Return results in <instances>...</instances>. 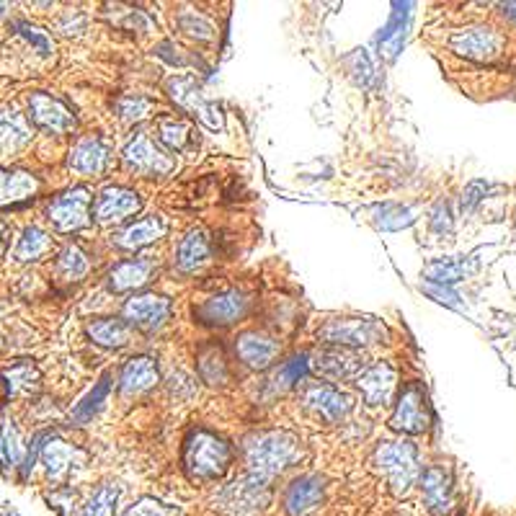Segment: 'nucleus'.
I'll list each match as a JSON object with an SVG mask.
<instances>
[{
    "mask_svg": "<svg viewBox=\"0 0 516 516\" xmlns=\"http://www.w3.org/2000/svg\"><path fill=\"white\" fill-rule=\"evenodd\" d=\"M0 516H13V514H6V511H0Z\"/></svg>",
    "mask_w": 516,
    "mask_h": 516,
    "instance_id": "4d7b16f0",
    "label": "nucleus"
},
{
    "mask_svg": "<svg viewBox=\"0 0 516 516\" xmlns=\"http://www.w3.org/2000/svg\"><path fill=\"white\" fill-rule=\"evenodd\" d=\"M501 8H504V13H506V16H509V19L516 21V3H504V6H501Z\"/></svg>",
    "mask_w": 516,
    "mask_h": 516,
    "instance_id": "864d4df0",
    "label": "nucleus"
},
{
    "mask_svg": "<svg viewBox=\"0 0 516 516\" xmlns=\"http://www.w3.org/2000/svg\"><path fill=\"white\" fill-rule=\"evenodd\" d=\"M124 516H179L176 506H166L155 501V498H142L140 504H135Z\"/></svg>",
    "mask_w": 516,
    "mask_h": 516,
    "instance_id": "c03bdc74",
    "label": "nucleus"
},
{
    "mask_svg": "<svg viewBox=\"0 0 516 516\" xmlns=\"http://www.w3.org/2000/svg\"><path fill=\"white\" fill-rule=\"evenodd\" d=\"M13 29H16V34H19V37H24L26 42H29L31 47H34V50H39V52H42V55H50L52 44H50V39L44 37L42 31L34 29V26H29V24H16V26H13Z\"/></svg>",
    "mask_w": 516,
    "mask_h": 516,
    "instance_id": "49530a36",
    "label": "nucleus"
},
{
    "mask_svg": "<svg viewBox=\"0 0 516 516\" xmlns=\"http://www.w3.org/2000/svg\"><path fill=\"white\" fill-rule=\"evenodd\" d=\"M315 369L328 380H349V377L362 375L364 359L357 351L344 349V346H331V349H323L315 357Z\"/></svg>",
    "mask_w": 516,
    "mask_h": 516,
    "instance_id": "f8f14e48",
    "label": "nucleus"
},
{
    "mask_svg": "<svg viewBox=\"0 0 516 516\" xmlns=\"http://www.w3.org/2000/svg\"><path fill=\"white\" fill-rule=\"evenodd\" d=\"M320 341L333 346H369L380 344L387 338V328L377 320H362V318H346V320H331L318 331Z\"/></svg>",
    "mask_w": 516,
    "mask_h": 516,
    "instance_id": "39448f33",
    "label": "nucleus"
},
{
    "mask_svg": "<svg viewBox=\"0 0 516 516\" xmlns=\"http://www.w3.org/2000/svg\"><path fill=\"white\" fill-rule=\"evenodd\" d=\"M372 465L385 475L395 496H403L418 478V455L411 442H382L372 455Z\"/></svg>",
    "mask_w": 516,
    "mask_h": 516,
    "instance_id": "f03ea898",
    "label": "nucleus"
},
{
    "mask_svg": "<svg viewBox=\"0 0 516 516\" xmlns=\"http://www.w3.org/2000/svg\"><path fill=\"white\" fill-rule=\"evenodd\" d=\"M424 292L426 295H431L437 302H442V305H447V308H462L460 302V295L457 292H452L449 287H444V284H434V282H426L424 284Z\"/></svg>",
    "mask_w": 516,
    "mask_h": 516,
    "instance_id": "de8ad7c7",
    "label": "nucleus"
},
{
    "mask_svg": "<svg viewBox=\"0 0 516 516\" xmlns=\"http://www.w3.org/2000/svg\"><path fill=\"white\" fill-rule=\"evenodd\" d=\"M55 271L60 274L65 282H78V279L86 277L88 271V256L80 251L78 246H68L57 258Z\"/></svg>",
    "mask_w": 516,
    "mask_h": 516,
    "instance_id": "f704fd0d",
    "label": "nucleus"
},
{
    "mask_svg": "<svg viewBox=\"0 0 516 516\" xmlns=\"http://www.w3.org/2000/svg\"><path fill=\"white\" fill-rule=\"evenodd\" d=\"M158 55L163 57V60L173 62V65H184V62H186L184 50H181L179 44H173V42H163V44H160Z\"/></svg>",
    "mask_w": 516,
    "mask_h": 516,
    "instance_id": "3c124183",
    "label": "nucleus"
},
{
    "mask_svg": "<svg viewBox=\"0 0 516 516\" xmlns=\"http://www.w3.org/2000/svg\"><path fill=\"white\" fill-rule=\"evenodd\" d=\"M150 271L153 264L150 261H122L111 269L109 274V287L114 292H129V289H137L150 279Z\"/></svg>",
    "mask_w": 516,
    "mask_h": 516,
    "instance_id": "cd10ccee",
    "label": "nucleus"
},
{
    "mask_svg": "<svg viewBox=\"0 0 516 516\" xmlns=\"http://www.w3.org/2000/svg\"><path fill=\"white\" fill-rule=\"evenodd\" d=\"M29 140L31 129L26 124L24 114L8 109V106H0V158H11L13 153L26 148Z\"/></svg>",
    "mask_w": 516,
    "mask_h": 516,
    "instance_id": "6ab92c4d",
    "label": "nucleus"
},
{
    "mask_svg": "<svg viewBox=\"0 0 516 516\" xmlns=\"http://www.w3.org/2000/svg\"><path fill=\"white\" fill-rule=\"evenodd\" d=\"M421 493L434 514H444L452 506V475L444 467H429L421 475Z\"/></svg>",
    "mask_w": 516,
    "mask_h": 516,
    "instance_id": "4be33fe9",
    "label": "nucleus"
},
{
    "mask_svg": "<svg viewBox=\"0 0 516 516\" xmlns=\"http://www.w3.org/2000/svg\"><path fill=\"white\" fill-rule=\"evenodd\" d=\"M24 449L19 444V431L11 421H3V429H0V460L6 465H19Z\"/></svg>",
    "mask_w": 516,
    "mask_h": 516,
    "instance_id": "a19ab883",
    "label": "nucleus"
},
{
    "mask_svg": "<svg viewBox=\"0 0 516 516\" xmlns=\"http://www.w3.org/2000/svg\"><path fill=\"white\" fill-rule=\"evenodd\" d=\"M478 256H467V258H439V261H431L426 264L424 274L429 282L434 284H449L462 282L465 277H470L475 269H478Z\"/></svg>",
    "mask_w": 516,
    "mask_h": 516,
    "instance_id": "b1692460",
    "label": "nucleus"
},
{
    "mask_svg": "<svg viewBox=\"0 0 516 516\" xmlns=\"http://www.w3.org/2000/svg\"><path fill=\"white\" fill-rule=\"evenodd\" d=\"M310 372V357L308 354H297L289 362H284L282 367L274 372L271 377V390H287V387L297 385L300 380H305V375Z\"/></svg>",
    "mask_w": 516,
    "mask_h": 516,
    "instance_id": "473e14b6",
    "label": "nucleus"
},
{
    "mask_svg": "<svg viewBox=\"0 0 516 516\" xmlns=\"http://www.w3.org/2000/svg\"><path fill=\"white\" fill-rule=\"evenodd\" d=\"M29 109L31 119H34L39 127L55 132V135H65V132L75 129L73 111L62 104L60 99L50 96V93H34L29 101Z\"/></svg>",
    "mask_w": 516,
    "mask_h": 516,
    "instance_id": "9b49d317",
    "label": "nucleus"
},
{
    "mask_svg": "<svg viewBox=\"0 0 516 516\" xmlns=\"http://www.w3.org/2000/svg\"><path fill=\"white\" fill-rule=\"evenodd\" d=\"M109 387H111V377L104 375L101 377V382L96 387H93L91 393L86 395V398L80 400L78 406H75L73 411V421L75 424H88L93 416H96V411L101 408V403L106 400V395H109Z\"/></svg>",
    "mask_w": 516,
    "mask_h": 516,
    "instance_id": "c9c22d12",
    "label": "nucleus"
},
{
    "mask_svg": "<svg viewBox=\"0 0 516 516\" xmlns=\"http://www.w3.org/2000/svg\"><path fill=\"white\" fill-rule=\"evenodd\" d=\"M320 498H323V480L315 475H302V478L292 480V486L284 493V509L292 516H302L315 509Z\"/></svg>",
    "mask_w": 516,
    "mask_h": 516,
    "instance_id": "aec40b11",
    "label": "nucleus"
},
{
    "mask_svg": "<svg viewBox=\"0 0 516 516\" xmlns=\"http://www.w3.org/2000/svg\"><path fill=\"white\" fill-rule=\"evenodd\" d=\"M486 194H488V184H483V181H473V184L465 189V194H462V209H473L480 199L486 197Z\"/></svg>",
    "mask_w": 516,
    "mask_h": 516,
    "instance_id": "8fccbe9b",
    "label": "nucleus"
},
{
    "mask_svg": "<svg viewBox=\"0 0 516 516\" xmlns=\"http://www.w3.org/2000/svg\"><path fill=\"white\" fill-rule=\"evenodd\" d=\"M184 462L191 478L215 480L228 470L230 447L209 431H194L186 442Z\"/></svg>",
    "mask_w": 516,
    "mask_h": 516,
    "instance_id": "7ed1b4c3",
    "label": "nucleus"
},
{
    "mask_svg": "<svg viewBox=\"0 0 516 516\" xmlns=\"http://www.w3.org/2000/svg\"><path fill=\"white\" fill-rule=\"evenodd\" d=\"M349 70L362 88H372L377 83V60L369 50H357L349 60Z\"/></svg>",
    "mask_w": 516,
    "mask_h": 516,
    "instance_id": "4c0bfd02",
    "label": "nucleus"
},
{
    "mask_svg": "<svg viewBox=\"0 0 516 516\" xmlns=\"http://www.w3.org/2000/svg\"><path fill=\"white\" fill-rule=\"evenodd\" d=\"M199 372H202L204 380L212 382V385L225 382V377H228V367H225V357H222V351L217 349V346H207V349H202V354H199Z\"/></svg>",
    "mask_w": 516,
    "mask_h": 516,
    "instance_id": "e433bc0d",
    "label": "nucleus"
},
{
    "mask_svg": "<svg viewBox=\"0 0 516 516\" xmlns=\"http://www.w3.org/2000/svg\"><path fill=\"white\" fill-rule=\"evenodd\" d=\"M302 403H305L308 411H313L315 416L320 418H326V421H331V424L341 421V418L351 411V400L346 398L344 393H338L336 387L331 385L308 387L305 395H302Z\"/></svg>",
    "mask_w": 516,
    "mask_h": 516,
    "instance_id": "2eb2a0df",
    "label": "nucleus"
},
{
    "mask_svg": "<svg viewBox=\"0 0 516 516\" xmlns=\"http://www.w3.org/2000/svg\"><path fill=\"white\" fill-rule=\"evenodd\" d=\"M171 313V300L158 295H142L124 305V318L142 328H158Z\"/></svg>",
    "mask_w": 516,
    "mask_h": 516,
    "instance_id": "a211bd4d",
    "label": "nucleus"
},
{
    "mask_svg": "<svg viewBox=\"0 0 516 516\" xmlns=\"http://www.w3.org/2000/svg\"><path fill=\"white\" fill-rule=\"evenodd\" d=\"M160 142L171 150L186 148L189 142V127L181 122H160Z\"/></svg>",
    "mask_w": 516,
    "mask_h": 516,
    "instance_id": "37998d69",
    "label": "nucleus"
},
{
    "mask_svg": "<svg viewBox=\"0 0 516 516\" xmlns=\"http://www.w3.org/2000/svg\"><path fill=\"white\" fill-rule=\"evenodd\" d=\"M39 181L26 171H8L0 168V207H16L37 197Z\"/></svg>",
    "mask_w": 516,
    "mask_h": 516,
    "instance_id": "412c9836",
    "label": "nucleus"
},
{
    "mask_svg": "<svg viewBox=\"0 0 516 516\" xmlns=\"http://www.w3.org/2000/svg\"><path fill=\"white\" fill-rule=\"evenodd\" d=\"M88 336L99 346H106V349H119V346L129 341V326L124 320L101 318L93 320L91 326H88Z\"/></svg>",
    "mask_w": 516,
    "mask_h": 516,
    "instance_id": "c756f323",
    "label": "nucleus"
},
{
    "mask_svg": "<svg viewBox=\"0 0 516 516\" xmlns=\"http://www.w3.org/2000/svg\"><path fill=\"white\" fill-rule=\"evenodd\" d=\"M300 455V442L287 431H266L248 442L246 462L251 467V475L269 483L274 475H279L284 467H289Z\"/></svg>",
    "mask_w": 516,
    "mask_h": 516,
    "instance_id": "f257e3e1",
    "label": "nucleus"
},
{
    "mask_svg": "<svg viewBox=\"0 0 516 516\" xmlns=\"http://www.w3.org/2000/svg\"><path fill=\"white\" fill-rule=\"evenodd\" d=\"M11 385H8V380H6V375H0V406H3V403H6L8 398H11Z\"/></svg>",
    "mask_w": 516,
    "mask_h": 516,
    "instance_id": "603ef678",
    "label": "nucleus"
},
{
    "mask_svg": "<svg viewBox=\"0 0 516 516\" xmlns=\"http://www.w3.org/2000/svg\"><path fill=\"white\" fill-rule=\"evenodd\" d=\"M88 204H91V197H88L86 189H70L57 199H52L47 215H50V220L55 222V228L60 233H75V230L91 225Z\"/></svg>",
    "mask_w": 516,
    "mask_h": 516,
    "instance_id": "6e6552de",
    "label": "nucleus"
},
{
    "mask_svg": "<svg viewBox=\"0 0 516 516\" xmlns=\"http://www.w3.org/2000/svg\"><path fill=\"white\" fill-rule=\"evenodd\" d=\"M269 496V483L248 473L217 496V506L230 516H251L269 504Z\"/></svg>",
    "mask_w": 516,
    "mask_h": 516,
    "instance_id": "20e7f679",
    "label": "nucleus"
},
{
    "mask_svg": "<svg viewBox=\"0 0 516 516\" xmlns=\"http://www.w3.org/2000/svg\"><path fill=\"white\" fill-rule=\"evenodd\" d=\"M398 8V11L393 13V19H390V24L385 26V29H382V34H380V39H377V42H380V50H382V55L387 57V60H393L395 55H398V50H400V44H403V37H406V19H408V11H400V8L403 6H395Z\"/></svg>",
    "mask_w": 516,
    "mask_h": 516,
    "instance_id": "72a5a7b5",
    "label": "nucleus"
},
{
    "mask_svg": "<svg viewBox=\"0 0 516 516\" xmlns=\"http://www.w3.org/2000/svg\"><path fill=\"white\" fill-rule=\"evenodd\" d=\"M114 109H117L119 119L122 122H142L145 117H150V111H153V101L145 99V96H119L117 104H114Z\"/></svg>",
    "mask_w": 516,
    "mask_h": 516,
    "instance_id": "58836bf2",
    "label": "nucleus"
},
{
    "mask_svg": "<svg viewBox=\"0 0 516 516\" xmlns=\"http://www.w3.org/2000/svg\"><path fill=\"white\" fill-rule=\"evenodd\" d=\"M78 457H83V455H80L75 447H70V444L62 442V439L47 437V444H42V460H44V465H47V475L55 480L65 478Z\"/></svg>",
    "mask_w": 516,
    "mask_h": 516,
    "instance_id": "bb28decb",
    "label": "nucleus"
},
{
    "mask_svg": "<svg viewBox=\"0 0 516 516\" xmlns=\"http://www.w3.org/2000/svg\"><path fill=\"white\" fill-rule=\"evenodd\" d=\"M209 258V240L202 228H194L186 233L179 246V266L184 271H197Z\"/></svg>",
    "mask_w": 516,
    "mask_h": 516,
    "instance_id": "c85d7f7f",
    "label": "nucleus"
},
{
    "mask_svg": "<svg viewBox=\"0 0 516 516\" xmlns=\"http://www.w3.org/2000/svg\"><path fill=\"white\" fill-rule=\"evenodd\" d=\"M416 209L403 204H382L375 209V225L380 230H403L416 222Z\"/></svg>",
    "mask_w": 516,
    "mask_h": 516,
    "instance_id": "2f4dec72",
    "label": "nucleus"
},
{
    "mask_svg": "<svg viewBox=\"0 0 516 516\" xmlns=\"http://www.w3.org/2000/svg\"><path fill=\"white\" fill-rule=\"evenodd\" d=\"M117 496H119V491L114 486H101L99 491L93 493L91 501H88L83 516H114Z\"/></svg>",
    "mask_w": 516,
    "mask_h": 516,
    "instance_id": "79ce46f5",
    "label": "nucleus"
},
{
    "mask_svg": "<svg viewBox=\"0 0 516 516\" xmlns=\"http://www.w3.org/2000/svg\"><path fill=\"white\" fill-rule=\"evenodd\" d=\"M431 413L429 403H426L424 387L418 382L406 385L403 395L398 400V408H395L393 418H390V426L395 431H403V434H421V431L429 429Z\"/></svg>",
    "mask_w": 516,
    "mask_h": 516,
    "instance_id": "0eeeda50",
    "label": "nucleus"
},
{
    "mask_svg": "<svg viewBox=\"0 0 516 516\" xmlns=\"http://www.w3.org/2000/svg\"><path fill=\"white\" fill-rule=\"evenodd\" d=\"M122 158L124 163H127V168H132V171L137 173H145V176H163V173H171L173 166H176L163 150L155 148L153 140H150L145 132H140V135H135L129 140Z\"/></svg>",
    "mask_w": 516,
    "mask_h": 516,
    "instance_id": "9d476101",
    "label": "nucleus"
},
{
    "mask_svg": "<svg viewBox=\"0 0 516 516\" xmlns=\"http://www.w3.org/2000/svg\"><path fill=\"white\" fill-rule=\"evenodd\" d=\"M0 246H3V222H0Z\"/></svg>",
    "mask_w": 516,
    "mask_h": 516,
    "instance_id": "6e6d98bb",
    "label": "nucleus"
},
{
    "mask_svg": "<svg viewBox=\"0 0 516 516\" xmlns=\"http://www.w3.org/2000/svg\"><path fill=\"white\" fill-rule=\"evenodd\" d=\"M395 382H398V375L390 364H375L357 377L359 390L364 393L369 406H387L393 400Z\"/></svg>",
    "mask_w": 516,
    "mask_h": 516,
    "instance_id": "dca6fc26",
    "label": "nucleus"
},
{
    "mask_svg": "<svg viewBox=\"0 0 516 516\" xmlns=\"http://www.w3.org/2000/svg\"><path fill=\"white\" fill-rule=\"evenodd\" d=\"M235 349H238V357L243 359L248 367L264 369L277 359L279 341L264 336V333H243V336L238 338Z\"/></svg>",
    "mask_w": 516,
    "mask_h": 516,
    "instance_id": "5701e85b",
    "label": "nucleus"
},
{
    "mask_svg": "<svg viewBox=\"0 0 516 516\" xmlns=\"http://www.w3.org/2000/svg\"><path fill=\"white\" fill-rule=\"evenodd\" d=\"M158 382V367H155L153 359L148 357H137L129 359L127 367L122 369V380H119V387H122L124 395H140L145 390Z\"/></svg>",
    "mask_w": 516,
    "mask_h": 516,
    "instance_id": "a878e982",
    "label": "nucleus"
},
{
    "mask_svg": "<svg viewBox=\"0 0 516 516\" xmlns=\"http://www.w3.org/2000/svg\"><path fill=\"white\" fill-rule=\"evenodd\" d=\"M109 166V148L101 137H86L70 150V168L80 176H101Z\"/></svg>",
    "mask_w": 516,
    "mask_h": 516,
    "instance_id": "f3484780",
    "label": "nucleus"
},
{
    "mask_svg": "<svg viewBox=\"0 0 516 516\" xmlns=\"http://www.w3.org/2000/svg\"><path fill=\"white\" fill-rule=\"evenodd\" d=\"M52 238L44 233L42 228H26L21 233L19 243H16V251H13V258L21 261V264H29V261H39L44 253L50 251Z\"/></svg>",
    "mask_w": 516,
    "mask_h": 516,
    "instance_id": "7c9ffc66",
    "label": "nucleus"
},
{
    "mask_svg": "<svg viewBox=\"0 0 516 516\" xmlns=\"http://www.w3.org/2000/svg\"><path fill=\"white\" fill-rule=\"evenodd\" d=\"M6 380L8 385H11V393H21V390H31V385L37 380V372H34V367L31 364H19V367H13L11 372H6Z\"/></svg>",
    "mask_w": 516,
    "mask_h": 516,
    "instance_id": "a18cd8bd",
    "label": "nucleus"
},
{
    "mask_svg": "<svg viewBox=\"0 0 516 516\" xmlns=\"http://www.w3.org/2000/svg\"><path fill=\"white\" fill-rule=\"evenodd\" d=\"M431 228L434 233H449L452 230V215H449V204L439 202L434 209V217H431Z\"/></svg>",
    "mask_w": 516,
    "mask_h": 516,
    "instance_id": "09e8293b",
    "label": "nucleus"
},
{
    "mask_svg": "<svg viewBox=\"0 0 516 516\" xmlns=\"http://www.w3.org/2000/svg\"><path fill=\"white\" fill-rule=\"evenodd\" d=\"M449 47L467 60L491 62L501 55V37L488 26H473V29L455 31L449 39Z\"/></svg>",
    "mask_w": 516,
    "mask_h": 516,
    "instance_id": "1a4fd4ad",
    "label": "nucleus"
},
{
    "mask_svg": "<svg viewBox=\"0 0 516 516\" xmlns=\"http://www.w3.org/2000/svg\"><path fill=\"white\" fill-rule=\"evenodd\" d=\"M140 207L142 202L135 191L106 189L101 191L96 204H93V217H96V222H101V225H114V222H122L124 217L135 215Z\"/></svg>",
    "mask_w": 516,
    "mask_h": 516,
    "instance_id": "ddd939ff",
    "label": "nucleus"
},
{
    "mask_svg": "<svg viewBox=\"0 0 516 516\" xmlns=\"http://www.w3.org/2000/svg\"><path fill=\"white\" fill-rule=\"evenodd\" d=\"M248 310L246 295L240 292H225V295L209 297L197 308V318L207 326H230L238 318H243Z\"/></svg>",
    "mask_w": 516,
    "mask_h": 516,
    "instance_id": "4468645a",
    "label": "nucleus"
},
{
    "mask_svg": "<svg viewBox=\"0 0 516 516\" xmlns=\"http://www.w3.org/2000/svg\"><path fill=\"white\" fill-rule=\"evenodd\" d=\"M179 26H181V31H186L189 37L199 39V42H207V39L215 37V26H212V21H209L207 16H202V13H197V11L181 13Z\"/></svg>",
    "mask_w": 516,
    "mask_h": 516,
    "instance_id": "ea45409f",
    "label": "nucleus"
},
{
    "mask_svg": "<svg viewBox=\"0 0 516 516\" xmlns=\"http://www.w3.org/2000/svg\"><path fill=\"white\" fill-rule=\"evenodd\" d=\"M168 93L171 99L181 106L184 111H189L191 117H197L199 122L204 124L207 129H222V111L220 106L212 104V101L204 99L202 86L191 75H179L168 83Z\"/></svg>",
    "mask_w": 516,
    "mask_h": 516,
    "instance_id": "423d86ee",
    "label": "nucleus"
},
{
    "mask_svg": "<svg viewBox=\"0 0 516 516\" xmlns=\"http://www.w3.org/2000/svg\"><path fill=\"white\" fill-rule=\"evenodd\" d=\"M163 235H166V222L160 217H145V220H137L135 225H129L122 233L114 235V243L119 248H127V251H137V248L160 240Z\"/></svg>",
    "mask_w": 516,
    "mask_h": 516,
    "instance_id": "393cba45",
    "label": "nucleus"
},
{
    "mask_svg": "<svg viewBox=\"0 0 516 516\" xmlns=\"http://www.w3.org/2000/svg\"><path fill=\"white\" fill-rule=\"evenodd\" d=\"M6 11H8L6 3H0V16H3V13H6Z\"/></svg>",
    "mask_w": 516,
    "mask_h": 516,
    "instance_id": "5fc2aeb1",
    "label": "nucleus"
}]
</instances>
